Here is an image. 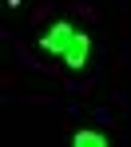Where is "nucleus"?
Here are the masks:
<instances>
[{"instance_id": "3", "label": "nucleus", "mask_w": 131, "mask_h": 147, "mask_svg": "<svg viewBox=\"0 0 131 147\" xmlns=\"http://www.w3.org/2000/svg\"><path fill=\"white\" fill-rule=\"evenodd\" d=\"M72 143L76 147H107V135H99V131H76Z\"/></svg>"}, {"instance_id": "2", "label": "nucleus", "mask_w": 131, "mask_h": 147, "mask_svg": "<svg viewBox=\"0 0 131 147\" xmlns=\"http://www.w3.org/2000/svg\"><path fill=\"white\" fill-rule=\"evenodd\" d=\"M87 56H91V36H87V32H79L76 44L64 52V64H68L72 72H83V68H87Z\"/></svg>"}, {"instance_id": "1", "label": "nucleus", "mask_w": 131, "mask_h": 147, "mask_svg": "<svg viewBox=\"0 0 131 147\" xmlns=\"http://www.w3.org/2000/svg\"><path fill=\"white\" fill-rule=\"evenodd\" d=\"M76 36H79V28L72 24V20H56L44 36H40V48L44 52H52V56H64V52L76 44Z\"/></svg>"}]
</instances>
